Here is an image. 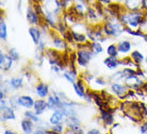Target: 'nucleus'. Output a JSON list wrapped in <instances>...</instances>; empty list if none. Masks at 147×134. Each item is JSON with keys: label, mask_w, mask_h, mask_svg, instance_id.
I'll return each mask as SVG.
<instances>
[{"label": "nucleus", "mask_w": 147, "mask_h": 134, "mask_svg": "<svg viewBox=\"0 0 147 134\" xmlns=\"http://www.w3.org/2000/svg\"><path fill=\"white\" fill-rule=\"evenodd\" d=\"M7 53L10 55V57H11L15 62H18L19 60H20V58H22V57H20V53H19L18 50H17L16 48H10L9 51H7Z\"/></svg>", "instance_id": "nucleus-28"}, {"label": "nucleus", "mask_w": 147, "mask_h": 134, "mask_svg": "<svg viewBox=\"0 0 147 134\" xmlns=\"http://www.w3.org/2000/svg\"><path fill=\"white\" fill-rule=\"evenodd\" d=\"M20 128H22V131L25 134L34 133V131H35L34 121H32V120L27 118V117H24L22 119V121H20Z\"/></svg>", "instance_id": "nucleus-16"}, {"label": "nucleus", "mask_w": 147, "mask_h": 134, "mask_svg": "<svg viewBox=\"0 0 147 134\" xmlns=\"http://www.w3.org/2000/svg\"><path fill=\"white\" fill-rule=\"evenodd\" d=\"M97 3H99L100 5H103V7H107V5H110L113 1L112 0H95Z\"/></svg>", "instance_id": "nucleus-31"}, {"label": "nucleus", "mask_w": 147, "mask_h": 134, "mask_svg": "<svg viewBox=\"0 0 147 134\" xmlns=\"http://www.w3.org/2000/svg\"><path fill=\"white\" fill-rule=\"evenodd\" d=\"M100 120L103 123V125L108 127V126H113L114 123V115L113 112H110L109 110H105L102 108H100Z\"/></svg>", "instance_id": "nucleus-13"}, {"label": "nucleus", "mask_w": 147, "mask_h": 134, "mask_svg": "<svg viewBox=\"0 0 147 134\" xmlns=\"http://www.w3.org/2000/svg\"><path fill=\"white\" fill-rule=\"evenodd\" d=\"M146 13L144 10H140V11H123L119 14V20H121L126 27H128L130 29L138 30L141 28V26L143 24V22L146 18Z\"/></svg>", "instance_id": "nucleus-1"}, {"label": "nucleus", "mask_w": 147, "mask_h": 134, "mask_svg": "<svg viewBox=\"0 0 147 134\" xmlns=\"http://www.w3.org/2000/svg\"><path fill=\"white\" fill-rule=\"evenodd\" d=\"M132 47H133L132 43L129 40H121L117 43L118 52H119V55H121V58L128 57V55L131 53Z\"/></svg>", "instance_id": "nucleus-11"}, {"label": "nucleus", "mask_w": 147, "mask_h": 134, "mask_svg": "<svg viewBox=\"0 0 147 134\" xmlns=\"http://www.w3.org/2000/svg\"><path fill=\"white\" fill-rule=\"evenodd\" d=\"M34 102L35 100L29 95H16V103L18 105V108L31 110L33 109Z\"/></svg>", "instance_id": "nucleus-7"}, {"label": "nucleus", "mask_w": 147, "mask_h": 134, "mask_svg": "<svg viewBox=\"0 0 147 134\" xmlns=\"http://www.w3.org/2000/svg\"><path fill=\"white\" fill-rule=\"evenodd\" d=\"M73 87H74V91L76 93L78 97L80 98H84L85 94H86V88H85V83H84V80L83 79H78V81L76 83L73 84Z\"/></svg>", "instance_id": "nucleus-18"}, {"label": "nucleus", "mask_w": 147, "mask_h": 134, "mask_svg": "<svg viewBox=\"0 0 147 134\" xmlns=\"http://www.w3.org/2000/svg\"><path fill=\"white\" fill-rule=\"evenodd\" d=\"M103 64L109 70H117V68L121 66L119 64V59L115 58V57H110L108 55L107 58L103 60Z\"/></svg>", "instance_id": "nucleus-19"}, {"label": "nucleus", "mask_w": 147, "mask_h": 134, "mask_svg": "<svg viewBox=\"0 0 147 134\" xmlns=\"http://www.w3.org/2000/svg\"><path fill=\"white\" fill-rule=\"evenodd\" d=\"M126 0H114V2H118V3H124V2H125Z\"/></svg>", "instance_id": "nucleus-35"}, {"label": "nucleus", "mask_w": 147, "mask_h": 134, "mask_svg": "<svg viewBox=\"0 0 147 134\" xmlns=\"http://www.w3.org/2000/svg\"><path fill=\"white\" fill-rule=\"evenodd\" d=\"M94 81L98 86H106L107 85V81H106V79H103L102 77H97L94 79Z\"/></svg>", "instance_id": "nucleus-30"}, {"label": "nucleus", "mask_w": 147, "mask_h": 134, "mask_svg": "<svg viewBox=\"0 0 147 134\" xmlns=\"http://www.w3.org/2000/svg\"><path fill=\"white\" fill-rule=\"evenodd\" d=\"M101 131L100 130H98L97 128H94V129H92V130H88L86 131V133H88V134H99Z\"/></svg>", "instance_id": "nucleus-33"}, {"label": "nucleus", "mask_w": 147, "mask_h": 134, "mask_svg": "<svg viewBox=\"0 0 147 134\" xmlns=\"http://www.w3.org/2000/svg\"><path fill=\"white\" fill-rule=\"evenodd\" d=\"M26 18L27 22L31 26H40V12L36 10V7L33 5H28L26 10Z\"/></svg>", "instance_id": "nucleus-6"}, {"label": "nucleus", "mask_w": 147, "mask_h": 134, "mask_svg": "<svg viewBox=\"0 0 147 134\" xmlns=\"http://www.w3.org/2000/svg\"><path fill=\"white\" fill-rule=\"evenodd\" d=\"M110 90L115 97L123 100L126 98V95L130 88L124 82H110Z\"/></svg>", "instance_id": "nucleus-5"}, {"label": "nucleus", "mask_w": 147, "mask_h": 134, "mask_svg": "<svg viewBox=\"0 0 147 134\" xmlns=\"http://www.w3.org/2000/svg\"><path fill=\"white\" fill-rule=\"evenodd\" d=\"M144 0H126L123 3L127 11H140L143 7Z\"/></svg>", "instance_id": "nucleus-14"}, {"label": "nucleus", "mask_w": 147, "mask_h": 134, "mask_svg": "<svg viewBox=\"0 0 147 134\" xmlns=\"http://www.w3.org/2000/svg\"><path fill=\"white\" fill-rule=\"evenodd\" d=\"M107 55H110V57H115V58H118L119 57V52H118V48H117V44H110L107 47Z\"/></svg>", "instance_id": "nucleus-27"}, {"label": "nucleus", "mask_w": 147, "mask_h": 134, "mask_svg": "<svg viewBox=\"0 0 147 134\" xmlns=\"http://www.w3.org/2000/svg\"><path fill=\"white\" fill-rule=\"evenodd\" d=\"M16 119V114H15V109L13 106H7L5 109L1 110V121H10V120Z\"/></svg>", "instance_id": "nucleus-17"}, {"label": "nucleus", "mask_w": 147, "mask_h": 134, "mask_svg": "<svg viewBox=\"0 0 147 134\" xmlns=\"http://www.w3.org/2000/svg\"><path fill=\"white\" fill-rule=\"evenodd\" d=\"M65 123H59V125H52L50 129H51L52 133H63L65 132V127H64Z\"/></svg>", "instance_id": "nucleus-29"}, {"label": "nucleus", "mask_w": 147, "mask_h": 134, "mask_svg": "<svg viewBox=\"0 0 147 134\" xmlns=\"http://www.w3.org/2000/svg\"><path fill=\"white\" fill-rule=\"evenodd\" d=\"M129 57L132 59V61L138 64V65H142L144 62H145V58H144L143 53L139 50H134L131 51V53L129 55Z\"/></svg>", "instance_id": "nucleus-23"}, {"label": "nucleus", "mask_w": 147, "mask_h": 134, "mask_svg": "<svg viewBox=\"0 0 147 134\" xmlns=\"http://www.w3.org/2000/svg\"><path fill=\"white\" fill-rule=\"evenodd\" d=\"M94 55L95 53L90 47V43L78 45V49L76 50V64L79 67L85 68L93 59Z\"/></svg>", "instance_id": "nucleus-3"}, {"label": "nucleus", "mask_w": 147, "mask_h": 134, "mask_svg": "<svg viewBox=\"0 0 147 134\" xmlns=\"http://www.w3.org/2000/svg\"><path fill=\"white\" fill-rule=\"evenodd\" d=\"M52 32V31H51ZM51 40H50V44H51V48L55 49V50L60 51V52H63V51H66L67 48H68V42H67L63 36H61L59 33H53L52 32Z\"/></svg>", "instance_id": "nucleus-4"}, {"label": "nucleus", "mask_w": 147, "mask_h": 134, "mask_svg": "<svg viewBox=\"0 0 147 134\" xmlns=\"http://www.w3.org/2000/svg\"><path fill=\"white\" fill-rule=\"evenodd\" d=\"M102 30L108 37L118 38L125 32V25L118 17H108L102 24Z\"/></svg>", "instance_id": "nucleus-2"}, {"label": "nucleus", "mask_w": 147, "mask_h": 134, "mask_svg": "<svg viewBox=\"0 0 147 134\" xmlns=\"http://www.w3.org/2000/svg\"><path fill=\"white\" fill-rule=\"evenodd\" d=\"M28 32H29V35L31 37L32 42H33V44L35 46H37L40 40H42V38H43L42 30L38 28V26H31L28 29Z\"/></svg>", "instance_id": "nucleus-12"}, {"label": "nucleus", "mask_w": 147, "mask_h": 134, "mask_svg": "<svg viewBox=\"0 0 147 134\" xmlns=\"http://www.w3.org/2000/svg\"><path fill=\"white\" fill-rule=\"evenodd\" d=\"M140 133L147 134V123L146 121H144V123L140 126Z\"/></svg>", "instance_id": "nucleus-32"}, {"label": "nucleus", "mask_w": 147, "mask_h": 134, "mask_svg": "<svg viewBox=\"0 0 147 134\" xmlns=\"http://www.w3.org/2000/svg\"><path fill=\"white\" fill-rule=\"evenodd\" d=\"M63 77H64V79L68 81L69 83L74 84L76 83L78 81V76H77V71H76V69L74 68H70V69H64L63 70Z\"/></svg>", "instance_id": "nucleus-22"}, {"label": "nucleus", "mask_w": 147, "mask_h": 134, "mask_svg": "<svg viewBox=\"0 0 147 134\" xmlns=\"http://www.w3.org/2000/svg\"><path fill=\"white\" fill-rule=\"evenodd\" d=\"M67 116L66 114L64 113L62 109L55 110V111H52L51 115L49 116V119H48V123L49 125H59V123H64L65 120H66Z\"/></svg>", "instance_id": "nucleus-9"}, {"label": "nucleus", "mask_w": 147, "mask_h": 134, "mask_svg": "<svg viewBox=\"0 0 147 134\" xmlns=\"http://www.w3.org/2000/svg\"><path fill=\"white\" fill-rule=\"evenodd\" d=\"M35 94L37 95L38 98H47L49 96V93H50V88H49V85L47 83H44V82H40L35 85Z\"/></svg>", "instance_id": "nucleus-15"}, {"label": "nucleus", "mask_w": 147, "mask_h": 134, "mask_svg": "<svg viewBox=\"0 0 147 134\" xmlns=\"http://www.w3.org/2000/svg\"><path fill=\"white\" fill-rule=\"evenodd\" d=\"M47 105L49 110L55 111V110L62 109L63 105H64V101L60 98L58 93H55V92H53V94L49 95L47 97Z\"/></svg>", "instance_id": "nucleus-8"}, {"label": "nucleus", "mask_w": 147, "mask_h": 134, "mask_svg": "<svg viewBox=\"0 0 147 134\" xmlns=\"http://www.w3.org/2000/svg\"><path fill=\"white\" fill-rule=\"evenodd\" d=\"M14 62L15 61L10 57L9 53H5V52L0 53V68H1L2 71L7 73L9 70H11Z\"/></svg>", "instance_id": "nucleus-10"}, {"label": "nucleus", "mask_w": 147, "mask_h": 134, "mask_svg": "<svg viewBox=\"0 0 147 134\" xmlns=\"http://www.w3.org/2000/svg\"><path fill=\"white\" fill-rule=\"evenodd\" d=\"M24 117L29 118V119H31L32 121H34L35 123H38L40 121V115H37L34 110H33V111H32V110H27L26 112L24 113Z\"/></svg>", "instance_id": "nucleus-26"}, {"label": "nucleus", "mask_w": 147, "mask_h": 134, "mask_svg": "<svg viewBox=\"0 0 147 134\" xmlns=\"http://www.w3.org/2000/svg\"><path fill=\"white\" fill-rule=\"evenodd\" d=\"M145 63H146V64H147V57H146V61H145Z\"/></svg>", "instance_id": "nucleus-36"}, {"label": "nucleus", "mask_w": 147, "mask_h": 134, "mask_svg": "<svg viewBox=\"0 0 147 134\" xmlns=\"http://www.w3.org/2000/svg\"><path fill=\"white\" fill-rule=\"evenodd\" d=\"M0 38L2 42H5L7 40V27L3 17H1L0 19Z\"/></svg>", "instance_id": "nucleus-24"}, {"label": "nucleus", "mask_w": 147, "mask_h": 134, "mask_svg": "<svg viewBox=\"0 0 147 134\" xmlns=\"http://www.w3.org/2000/svg\"><path fill=\"white\" fill-rule=\"evenodd\" d=\"M70 34H71V37H73L74 43L77 44V45H81V44L88 43V36H86V34H85V33L77 32V31L70 30Z\"/></svg>", "instance_id": "nucleus-21"}, {"label": "nucleus", "mask_w": 147, "mask_h": 134, "mask_svg": "<svg viewBox=\"0 0 147 134\" xmlns=\"http://www.w3.org/2000/svg\"><path fill=\"white\" fill-rule=\"evenodd\" d=\"M3 133L4 134H14L15 132L14 131H12V130H5V131H3Z\"/></svg>", "instance_id": "nucleus-34"}, {"label": "nucleus", "mask_w": 147, "mask_h": 134, "mask_svg": "<svg viewBox=\"0 0 147 134\" xmlns=\"http://www.w3.org/2000/svg\"><path fill=\"white\" fill-rule=\"evenodd\" d=\"M46 109H48V105H47V100H45L44 98H40L35 100L34 102V106L33 110L35 111L37 115H43L44 112L46 111Z\"/></svg>", "instance_id": "nucleus-20"}, {"label": "nucleus", "mask_w": 147, "mask_h": 134, "mask_svg": "<svg viewBox=\"0 0 147 134\" xmlns=\"http://www.w3.org/2000/svg\"><path fill=\"white\" fill-rule=\"evenodd\" d=\"M90 47L92 49V51L95 55H100L102 53L103 47L99 40H94V42H90Z\"/></svg>", "instance_id": "nucleus-25"}]
</instances>
